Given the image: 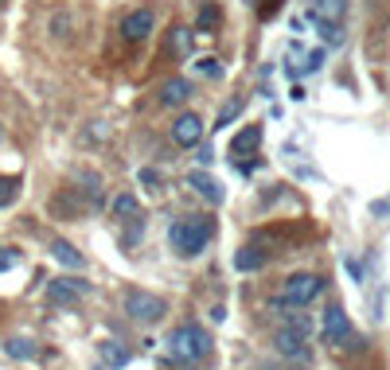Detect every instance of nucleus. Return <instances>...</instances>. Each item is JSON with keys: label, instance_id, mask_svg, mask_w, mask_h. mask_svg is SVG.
I'll list each match as a JSON object with an SVG mask.
<instances>
[{"label": "nucleus", "instance_id": "16", "mask_svg": "<svg viewBox=\"0 0 390 370\" xmlns=\"http://www.w3.org/2000/svg\"><path fill=\"white\" fill-rule=\"evenodd\" d=\"M339 16H344V0H316L313 20H332V24H339Z\"/></svg>", "mask_w": 390, "mask_h": 370}, {"label": "nucleus", "instance_id": "18", "mask_svg": "<svg viewBox=\"0 0 390 370\" xmlns=\"http://www.w3.org/2000/svg\"><path fill=\"white\" fill-rule=\"evenodd\" d=\"M222 20V12H219V4H203L199 8V32H211L215 24Z\"/></svg>", "mask_w": 390, "mask_h": 370}, {"label": "nucleus", "instance_id": "25", "mask_svg": "<svg viewBox=\"0 0 390 370\" xmlns=\"http://www.w3.org/2000/svg\"><path fill=\"white\" fill-rule=\"evenodd\" d=\"M199 70H203V75H219V63H215V59H203V63H199Z\"/></svg>", "mask_w": 390, "mask_h": 370}, {"label": "nucleus", "instance_id": "22", "mask_svg": "<svg viewBox=\"0 0 390 370\" xmlns=\"http://www.w3.org/2000/svg\"><path fill=\"white\" fill-rule=\"evenodd\" d=\"M242 113V98H234V101H227V110H219V129L222 125H230V121Z\"/></svg>", "mask_w": 390, "mask_h": 370}, {"label": "nucleus", "instance_id": "13", "mask_svg": "<svg viewBox=\"0 0 390 370\" xmlns=\"http://www.w3.org/2000/svg\"><path fill=\"white\" fill-rule=\"evenodd\" d=\"M187 184H191V187H195V191L203 195V199H207V203H222V187H219V184H215V179H211V176H207V172H191V176H187Z\"/></svg>", "mask_w": 390, "mask_h": 370}, {"label": "nucleus", "instance_id": "19", "mask_svg": "<svg viewBox=\"0 0 390 370\" xmlns=\"http://www.w3.org/2000/svg\"><path fill=\"white\" fill-rule=\"evenodd\" d=\"M113 215H118V219H125V215H137V195L121 191L118 199H113Z\"/></svg>", "mask_w": 390, "mask_h": 370}, {"label": "nucleus", "instance_id": "4", "mask_svg": "<svg viewBox=\"0 0 390 370\" xmlns=\"http://www.w3.org/2000/svg\"><path fill=\"white\" fill-rule=\"evenodd\" d=\"M320 293H324V281L316 277V273H293V277L285 281V293H281V300L293 304V308H305V304L316 300Z\"/></svg>", "mask_w": 390, "mask_h": 370}, {"label": "nucleus", "instance_id": "17", "mask_svg": "<svg viewBox=\"0 0 390 370\" xmlns=\"http://www.w3.org/2000/svg\"><path fill=\"white\" fill-rule=\"evenodd\" d=\"M168 47H172V55H176V59H184L187 51H191V32H187V27H172Z\"/></svg>", "mask_w": 390, "mask_h": 370}, {"label": "nucleus", "instance_id": "10", "mask_svg": "<svg viewBox=\"0 0 390 370\" xmlns=\"http://www.w3.org/2000/svg\"><path fill=\"white\" fill-rule=\"evenodd\" d=\"M98 355H102V362H106L110 370L129 366V359H133V355H129V347H121L118 339H102V343H98Z\"/></svg>", "mask_w": 390, "mask_h": 370}, {"label": "nucleus", "instance_id": "9", "mask_svg": "<svg viewBox=\"0 0 390 370\" xmlns=\"http://www.w3.org/2000/svg\"><path fill=\"white\" fill-rule=\"evenodd\" d=\"M47 293H51L55 304H75L78 296L90 293V285H86V281H51V288H47Z\"/></svg>", "mask_w": 390, "mask_h": 370}, {"label": "nucleus", "instance_id": "11", "mask_svg": "<svg viewBox=\"0 0 390 370\" xmlns=\"http://www.w3.org/2000/svg\"><path fill=\"white\" fill-rule=\"evenodd\" d=\"M187 98H191V82H187V78H168V82L161 86L164 106H184Z\"/></svg>", "mask_w": 390, "mask_h": 370}, {"label": "nucleus", "instance_id": "24", "mask_svg": "<svg viewBox=\"0 0 390 370\" xmlns=\"http://www.w3.org/2000/svg\"><path fill=\"white\" fill-rule=\"evenodd\" d=\"M16 253H12V250H0V273H4V269H12V265H16Z\"/></svg>", "mask_w": 390, "mask_h": 370}, {"label": "nucleus", "instance_id": "7", "mask_svg": "<svg viewBox=\"0 0 390 370\" xmlns=\"http://www.w3.org/2000/svg\"><path fill=\"white\" fill-rule=\"evenodd\" d=\"M172 141L180 148H195V144H203V121L195 117V113H180L176 125H172Z\"/></svg>", "mask_w": 390, "mask_h": 370}, {"label": "nucleus", "instance_id": "21", "mask_svg": "<svg viewBox=\"0 0 390 370\" xmlns=\"http://www.w3.org/2000/svg\"><path fill=\"white\" fill-rule=\"evenodd\" d=\"M137 179L144 184V191H161V187H164V179H161V172H156V168H141V172H137Z\"/></svg>", "mask_w": 390, "mask_h": 370}, {"label": "nucleus", "instance_id": "3", "mask_svg": "<svg viewBox=\"0 0 390 370\" xmlns=\"http://www.w3.org/2000/svg\"><path fill=\"white\" fill-rule=\"evenodd\" d=\"M125 312H129V320H137V324H156L164 316V300L153 293H144V288H129Z\"/></svg>", "mask_w": 390, "mask_h": 370}, {"label": "nucleus", "instance_id": "23", "mask_svg": "<svg viewBox=\"0 0 390 370\" xmlns=\"http://www.w3.org/2000/svg\"><path fill=\"white\" fill-rule=\"evenodd\" d=\"M16 199V179H0V207Z\"/></svg>", "mask_w": 390, "mask_h": 370}, {"label": "nucleus", "instance_id": "20", "mask_svg": "<svg viewBox=\"0 0 390 370\" xmlns=\"http://www.w3.org/2000/svg\"><path fill=\"white\" fill-rule=\"evenodd\" d=\"M4 351H8L12 359H35V347L27 343V339H8V343H4Z\"/></svg>", "mask_w": 390, "mask_h": 370}, {"label": "nucleus", "instance_id": "15", "mask_svg": "<svg viewBox=\"0 0 390 370\" xmlns=\"http://www.w3.org/2000/svg\"><path fill=\"white\" fill-rule=\"evenodd\" d=\"M51 253L63 261V265H67V269H82V265H86V257H82V253H78L70 242H55V245H51Z\"/></svg>", "mask_w": 390, "mask_h": 370}, {"label": "nucleus", "instance_id": "8", "mask_svg": "<svg viewBox=\"0 0 390 370\" xmlns=\"http://www.w3.org/2000/svg\"><path fill=\"white\" fill-rule=\"evenodd\" d=\"M153 27H156V16L149 8H133L125 20H121V35H125V39H133V43L149 39V35H153Z\"/></svg>", "mask_w": 390, "mask_h": 370}, {"label": "nucleus", "instance_id": "5", "mask_svg": "<svg viewBox=\"0 0 390 370\" xmlns=\"http://www.w3.org/2000/svg\"><path fill=\"white\" fill-rule=\"evenodd\" d=\"M277 351L289 355V359H305L308 355V320L305 316H297L293 324H285L277 331Z\"/></svg>", "mask_w": 390, "mask_h": 370}, {"label": "nucleus", "instance_id": "1", "mask_svg": "<svg viewBox=\"0 0 390 370\" xmlns=\"http://www.w3.org/2000/svg\"><path fill=\"white\" fill-rule=\"evenodd\" d=\"M168 355L176 362H203L211 355V336L199 324H180L168 336Z\"/></svg>", "mask_w": 390, "mask_h": 370}, {"label": "nucleus", "instance_id": "12", "mask_svg": "<svg viewBox=\"0 0 390 370\" xmlns=\"http://www.w3.org/2000/svg\"><path fill=\"white\" fill-rule=\"evenodd\" d=\"M258 144H262V125H246L234 141H230V156H246V152L258 148Z\"/></svg>", "mask_w": 390, "mask_h": 370}, {"label": "nucleus", "instance_id": "14", "mask_svg": "<svg viewBox=\"0 0 390 370\" xmlns=\"http://www.w3.org/2000/svg\"><path fill=\"white\" fill-rule=\"evenodd\" d=\"M234 265H238L242 273L262 269V265H265V250H258V245H246V250H238V253H234Z\"/></svg>", "mask_w": 390, "mask_h": 370}, {"label": "nucleus", "instance_id": "2", "mask_svg": "<svg viewBox=\"0 0 390 370\" xmlns=\"http://www.w3.org/2000/svg\"><path fill=\"white\" fill-rule=\"evenodd\" d=\"M211 234H215V227L207 219H180V222H172L168 242H172V250H176L180 257H195V253L207 250Z\"/></svg>", "mask_w": 390, "mask_h": 370}, {"label": "nucleus", "instance_id": "6", "mask_svg": "<svg viewBox=\"0 0 390 370\" xmlns=\"http://www.w3.org/2000/svg\"><path fill=\"white\" fill-rule=\"evenodd\" d=\"M348 339H351V320H348V312L339 308V304H332V308L324 312V343L348 347Z\"/></svg>", "mask_w": 390, "mask_h": 370}]
</instances>
